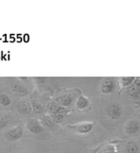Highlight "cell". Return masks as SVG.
Returning a JSON list of instances; mask_svg holds the SVG:
<instances>
[{"label": "cell", "instance_id": "1", "mask_svg": "<svg viewBox=\"0 0 140 153\" xmlns=\"http://www.w3.org/2000/svg\"><path fill=\"white\" fill-rule=\"evenodd\" d=\"M6 85L11 94L14 96L23 98L28 95L29 94L28 88L19 79H7Z\"/></svg>", "mask_w": 140, "mask_h": 153}, {"label": "cell", "instance_id": "2", "mask_svg": "<svg viewBox=\"0 0 140 153\" xmlns=\"http://www.w3.org/2000/svg\"><path fill=\"white\" fill-rule=\"evenodd\" d=\"M18 117L13 111H2L0 112V132L7 131L10 128L17 126Z\"/></svg>", "mask_w": 140, "mask_h": 153}, {"label": "cell", "instance_id": "3", "mask_svg": "<svg viewBox=\"0 0 140 153\" xmlns=\"http://www.w3.org/2000/svg\"><path fill=\"white\" fill-rule=\"evenodd\" d=\"M16 113L21 116L23 117H27L31 115L32 112H33V108H32V103H30L26 99H20L18 100L14 106Z\"/></svg>", "mask_w": 140, "mask_h": 153}, {"label": "cell", "instance_id": "4", "mask_svg": "<svg viewBox=\"0 0 140 153\" xmlns=\"http://www.w3.org/2000/svg\"><path fill=\"white\" fill-rule=\"evenodd\" d=\"M24 135V129L21 124H18L13 128L5 131L4 137L7 142H17Z\"/></svg>", "mask_w": 140, "mask_h": 153}, {"label": "cell", "instance_id": "5", "mask_svg": "<svg viewBox=\"0 0 140 153\" xmlns=\"http://www.w3.org/2000/svg\"><path fill=\"white\" fill-rule=\"evenodd\" d=\"M27 128L31 133L35 135H38L45 132L44 125L42 124L41 122L35 117L28 118L27 121Z\"/></svg>", "mask_w": 140, "mask_h": 153}, {"label": "cell", "instance_id": "6", "mask_svg": "<svg viewBox=\"0 0 140 153\" xmlns=\"http://www.w3.org/2000/svg\"><path fill=\"white\" fill-rule=\"evenodd\" d=\"M116 89V80L113 77H105L102 79L101 84V92L102 94H111L115 92Z\"/></svg>", "mask_w": 140, "mask_h": 153}, {"label": "cell", "instance_id": "7", "mask_svg": "<svg viewBox=\"0 0 140 153\" xmlns=\"http://www.w3.org/2000/svg\"><path fill=\"white\" fill-rule=\"evenodd\" d=\"M105 114L110 119L118 120L123 115V108L120 105L117 103H111L106 108Z\"/></svg>", "mask_w": 140, "mask_h": 153}, {"label": "cell", "instance_id": "8", "mask_svg": "<svg viewBox=\"0 0 140 153\" xmlns=\"http://www.w3.org/2000/svg\"><path fill=\"white\" fill-rule=\"evenodd\" d=\"M94 123H81L75 125H68L67 127L74 132L84 135L89 133L93 129Z\"/></svg>", "mask_w": 140, "mask_h": 153}, {"label": "cell", "instance_id": "9", "mask_svg": "<svg viewBox=\"0 0 140 153\" xmlns=\"http://www.w3.org/2000/svg\"><path fill=\"white\" fill-rule=\"evenodd\" d=\"M125 129L128 135H136L140 131V122L137 119H130V121L127 122Z\"/></svg>", "mask_w": 140, "mask_h": 153}, {"label": "cell", "instance_id": "10", "mask_svg": "<svg viewBox=\"0 0 140 153\" xmlns=\"http://www.w3.org/2000/svg\"><path fill=\"white\" fill-rule=\"evenodd\" d=\"M73 101H74L73 94H71L69 93H66V94H63L57 97L55 102H56L58 104H60V106L65 108L69 107L73 103Z\"/></svg>", "mask_w": 140, "mask_h": 153}, {"label": "cell", "instance_id": "11", "mask_svg": "<svg viewBox=\"0 0 140 153\" xmlns=\"http://www.w3.org/2000/svg\"><path fill=\"white\" fill-rule=\"evenodd\" d=\"M128 94L133 100L140 99V79H136L133 85L128 88Z\"/></svg>", "mask_w": 140, "mask_h": 153}, {"label": "cell", "instance_id": "12", "mask_svg": "<svg viewBox=\"0 0 140 153\" xmlns=\"http://www.w3.org/2000/svg\"><path fill=\"white\" fill-rule=\"evenodd\" d=\"M47 109L49 111V115L63 114L64 112V108L60 106L56 102H49L47 103Z\"/></svg>", "mask_w": 140, "mask_h": 153}, {"label": "cell", "instance_id": "13", "mask_svg": "<svg viewBox=\"0 0 140 153\" xmlns=\"http://www.w3.org/2000/svg\"><path fill=\"white\" fill-rule=\"evenodd\" d=\"M13 100L10 94L7 93L0 94V106L3 108H7L12 105Z\"/></svg>", "mask_w": 140, "mask_h": 153}, {"label": "cell", "instance_id": "14", "mask_svg": "<svg viewBox=\"0 0 140 153\" xmlns=\"http://www.w3.org/2000/svg\"><path fill=\"white\" fill-rule=\"evenodd\" d=\"M89 105V100L87 97L81 95L78 97L77 102H76V108L77 110H85Z\"/></svg>", "mask_w": 140, "mask_h": 153}, {"label": "cell", "instance_id": "15", "mask_svg": "<svg viewBox=\"0 0 140 153\" xmlns=\"http://www.w3.org/2000/svg\"><path fill=\"white\" fill-rule=\"evenodd\" d=\"M99 153H119L117 150L116 144L108 143L102 146L99 151Z\"/></svg>", "mask_w": 140, "mask_h": 153}, {"label": "cell", "instance_id": "16", "mask_svg": "<svg viewBox=\"0 0 140 153\" xmlns=\"http://www.w3.org/2000/svg\"><path fill=\"white\" fill-rule=\"evenodd\" d=\"M32 108H33V112L36 114H41L42 113H44L45 111V107L42 104L41 101H39L37 100H33L32 102Z\"/></svg>", "mask_w": 140, "mask_h": 153}, {"label": "cell", "instance_id": "17", "mask_svg": "<svg viewBox=\"0 0 140 153\" xmlns=\"http://www.w3.org/2000/svg\"><path fill=\"white\" fill-rule=\"evenodd\" d=\"M135 77H121L119 78V84L122 88H129L135 81Z\"/></svg>", "mask_w": 140, "mask_h": 153}, {"label": "cell", "instance_id": "18", "mask_svg": "<svg viewBox=\"0 0 140 153\" xmlns=\"http://www.w3.org/2000/svg\"><path fill=\"white\" fill-rule=\"evenodd\" d=\"M139 148L135 142L130 141L126 145V152L127 153H139Z\"/></svg>", "mask_w": 140, "mask_h": 153}, {"label": "cell", "instance_id": "19", "mask_svg": "<svg viewBox=\"0 0 140 153\" xmlns=\"http://www.w3.org/2000/svg\"><path fill=\"white\" fill-rule=\"evenodd\" d=\"M42 124L46 126L47 128H53L55 127V123L54 122V120L52 119V117L50 115H44L43 117H42L41 120Z\"/></svg>", "mask_w": 140, "mask_h": 153}, {"label": "cell", "instance_id": "20", "mask_svg": "<svg viewBox=\"0 0 140 153\" xmlns=\"http://www.w3.org/2000/svg\"><path fill=\"white\" fill-rule=\"evenodd\" d=\"M50 116L55 123H61L63 121V114H56V115H50Z\"/></svg>", "mask_w": 140, "mask_h": 153}, {"label": "cell", "instance_id": "21", "mask_svg": "<svg viewBox=\"0 0 140 153\" xmlns=\"http://www.w3.org/2000/svg\"><path fill=\"white\" fill-rule=\"evenodd\" d=\"M48 79L46 77H35L34 78V80L36 82V84L38 85H42V84H45L46 81H47Z\"/></svg>", "mask_w": 140, "mask_h": 153}]
</instances>
